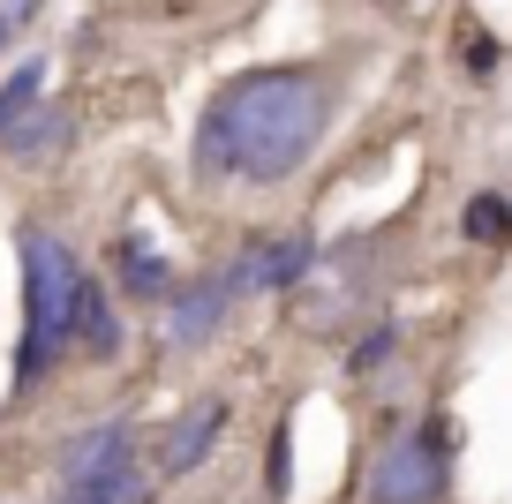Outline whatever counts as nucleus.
Masks as SVG:
<instances>
[{"instance_id":"ddd939ff","label":"nucleus","mask_w":512,"mask_h":504,"mask_svg":"<svg viewBox=\"0 0 512 504\" xmlns=\"http://www.w3.org/2000/svg\"><path fill=\"white\" fill-rule=\"evenodd\" d=\"M392 347H400V331H392V324H377V331H369V339H362V347L347 354V369H377V362H384V354H392Z\"/></svg>"},{"instance_id":"4468645a","label":"nucleus","mask_w":512,"mask_h":504,"mask_svg":"<svg viewBox=\"0 0 512 504\" xmlns=\"http://www.w3.org/2000/svg\"><path fill=\"white\" fill-rule=\"evenodd\" d=\"M264 482H272V497H287V422H279V437H272V467H264Z\"/></svg>"},{"instance_id":"f03ea898","label":"nucleus","mask_w":512,"mask_h":504,"mask_svg":"<svg viewBox=\"0 0 512 504\" xmlns=\"http://www.w3.org/2000/svg\"><path fill=\"white\" fill-rule=\"evenodd\" d=\"M23 347H16V399L38 392L53 377L68 347H76V324H83V264L68 241H53L46 226H23Z\"/></svg>"},{"instance_id":"9b49d317","label":"nucleus","mask_w":512,"mask_h":504,"mask_svg":"<svg viewBox=\"0 0 512 504\" xmlns=\"http://www.w3.org/2000/svg\"><path fill=\"white\" fill-rule=\"evenodd\" d=\"M121 286H128V294H144V301L166 294V256L151 249L144 234H121Z\"/></svg>"},{"instance_id":"39448f33","label":"nucleus","mask_w":512,"mask_h":504,"mask_svg":"<svg viewBox=\"0 0 512 504\" xmlns=\"http://www.w3.org/2000/svg\"><path fill=\"white\" fill-rule=\"evenodd\" d=\"M234 286H226V271H211V279L181 286L174 301H166V347H204L211 331L226 324V309H234Z\"/></svg>"},{"instance_id":"1a4fd4ad","label":"nucleus","mask_w":512,"mask_h":504,"mask_svg":"<svg viewBox=\"0 0 512 504\" xmlns=\"http://www.w3.org/2000/svg\"><path fill=\"white\" fill-rule=\"evenodd\" d=\"M76 354H91V362H113V354H121V316H113V294H106V286H83Z\"/></svg>"},{"instance_id":"7ed1b4c3","label":"nucleus","mask_w":512,"mask_h":504,"mask_svg":"<svg viewBox=\"0 0 512 504\" xmlns=\"http://www.w3.org/2000/svg\"><path fill=\"white\" fill-rule=\"evenodd\" d=\"M452 489V429L422 422L415 437H400L369 474V504H437Z\"/></svg>"},{"instance_id":"20e7f679","label":"nucleus","mask_w":512,"mask_h":504,"mask_svg":"<svg viewBox=\"0 0 512 504\" xmlns=\"http://www.w3.org/2000/svg\"><path fill=\"white\" fill-rule=\"evenodd\" d=\"M309 271H317L309 234H264V241H241V249H234L226 286H234V294H294Z\"/></svg>"},{"instance_id":"0eeeda50","label":"nucleus","mask_w":512,"mask_h":504,"mask_svg":"<svg viewBox=\"0 0 512 504\" xmlns=\"http://www.w3.org/2000/svg\"><path fill=\"white\" fill-rule=\"evenodd\" d=\"M219 437H226V399H196V407L166 429L159 467H166V474H196V467L211 459V444H219Z\"/></svg>"},{"instance_id":"2eb2a0df","label":"nucleus","mask_w":512,"mask_h":504,"mask_svg":"<svg viewBox=\"0 0 512 504\" xmlns=\"http://www.w3.org/2000/svg\"><path fill=\"white\" fill-rule=\"evenodd\" d=\"M8 38H16V16H8V8H0V46H8Z\"/></svg>"},{"instance_id":"f257e3e1","label":"nucleus","mask_w":512,"mask_h":504,"mask_svg":"<svg viewBox=\"0 0 512 504\" xmlns=\"http://www.w3.org/2000/svg\"><path fill=\"white\" fill-rule=\"evenodd\" d=\"M324 128H332V91L309 68H256L234 76L196 121V174L204 181H256L279 189L317 158Z\"/></svg>"},{"instance_id":"9d476101","label":"nucleus","mask_w":512,"mask_h":504,"mask_svg":"<svg viewBox=\"0 0 512 504\" xmlns=\"http://www.w3.org/2000/svg\"><path fill=\"white\" fill-rule=\"evenodd\" d=\"M46 76H53V68H46V61H23V68H16V76L0 83V136H16V128H23V121H31V113H38V106H46Z\"/></svg>"},{"instance_id":"6e6552de","label":"nucleus","mask_w":512,"mask_h":504,"mask_svg":"<svg viewBox=\"0 0 512 504\" xmlns=\"http://www.w3.org/2000/svg\"><path fill=\"white\" fill-rule=\"evenodd\" d=\"M68 136H76V128H68V113L38 106L31 121L16 128V136H0V151L16 158V166H38V158H61V151H68Z\"/></svg>"},{"instance_id":"f8f14e48","label":"nucleus","mask_w":512,"mask_h":504,"mask_svg":"<svg viewBox=\"0 0 512 504\" xmlns=\"http://www.w3.org/2000/svg\"><path fill=\"white\" fill-rule=\"evenodd\" d=\"M460 234L482 241V249H505V241H512V204H505V196H475V204L460 211Z\"/></svg>"},{"instance_id":"423d86ee","label":"nucleus","mask_w":512,"mask_h":504,"mask_svg":"<svg viewBox=\"0 0 512 504\" xmlns=\"http://www.w3.org/2000/svg\"><path fill=\"white\" fill-rule=\"evenodd\" d=\"M128 459H136V429H128V422H98V429H83V437H68V452H61V489L106 482V474H121Z\"/></svg>"}]
</instances>
